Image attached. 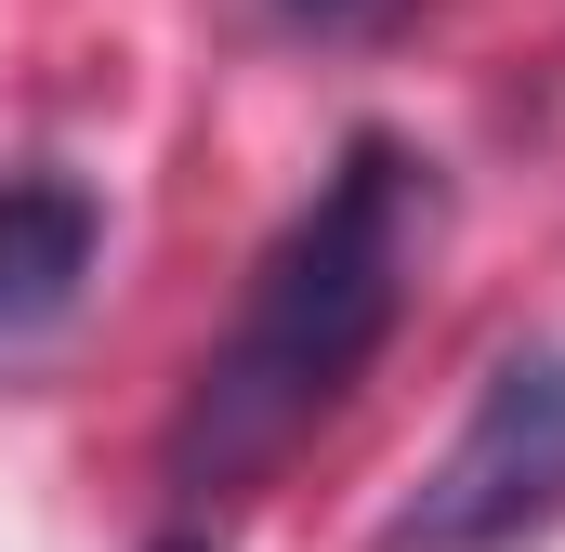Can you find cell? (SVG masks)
I'll return each instance as SVG.
<instances>
[{"instance_id": "4", "label": "cell", "mask_w": 565, "mask_h": 552, "mask_svg": "<svg viewBox=\"0 0 565 552\" xmlns=\"http://www.w3.org/2000/svg\"><path fill=\"white\" fill-rule=\"evenodd\" d=\"M289 40H382V26H408V0H264Z\"/></svg>"}, {"instance_id": "1", "label": "cell", "mask_w": 565, "mask_h": 552, "mask_svg": "<svg viewBox=\"0 0 565 552\" xmlns=\"http://www.w3.org/2000/svg\"><path fill=\"white\" fill-rule=\"evenodd\" d=\"M434 224H447V184H434L422 145H395V132L342 145V171L289 211V237L250 264L237 329L198 355V382H184V408H171V447H158L171 513L250 500L289 447L355 395V369L395 342V316H408V289H422Z\"/></svg>"}, {"instance_id": "5", "label": "cell", "mask_w": 565, "mask_h": 552, "mask_svg": "<svg viewBox=\"0 0 565 552\" xmlns=\"http://www.w3.org/2000/svg\"><path fill=\"white\" fill-rule=\"evenodd\" d=\"M158 552H224V540H211V513H171V527H158Z\"/></svg>"}, {"instance_id": "2", "label": "cell", "mask_w": 565, "mask_h": 552, "mask_svg": "<svg viewBox=\"0 0 565 552\" xmlns=\"http://www.w3.org/2000/svg\"><path fill=\"white\" fill-rule=\"evenodd\" d=\"M540 527H565V342L487 369L473 421L447 434V460L395 500L369 552H526Z\"/></svg>"}, {"instance_id": "3", "label": "cell", "mask_w": 565, "mask_h": 552, "mask_svg": "<svg viewBox=\"0 0 565 552\" xmlns=\"http://www.w3.org/2000/svg\"><path fill=\"white\" fill-rule=\"evenodd\" d=\"M93 251H106V211H93L79 171H13L0 184V382L79 316Z\"/></svg>"}]
</instances>
